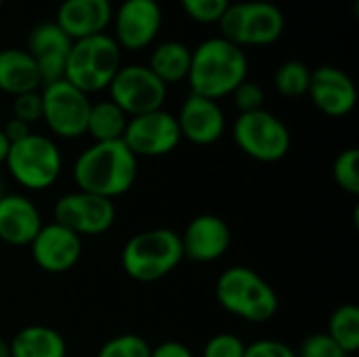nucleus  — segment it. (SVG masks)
Wrapping results in <instances>:
<instances>
[{
    "mask_svg": "<svg viewBox=\"0 0 359 357\" xmlns=\"http://www.w3.org/2000/svg\"><path fill=\"white\" fill-rule=\"evenodd\" d=\"M139 175V160L124 141H93L74 162V181L80 191L118 198L130 191Z\"/></svg>",
    "mask_w": 359,
    "mask_h": 357,
    "instance_id": "1",
    "label": "nucleus"
},
{
    "mask_svg": "<svg viewBox=\"0 0 359 357\" xmlns=\"http://www.w3.org/2000/svg\"><path fill=\"white\" fill-rule=\"evenodd\" d=\"M248 78V59L244 48L215 36L191 50L187 82L194 95L219 101L231 95Z\"/></svg>",
    "mask_w": 359,
    "mask_h": 357,
    "instance_id": "2",
    "label": "nucleus"
},
{
    "mask_svg": "<svg viewBox=\"0 0 359 357\" xmlns=\"http://www.w3.org/2000/svg\"><path fill=\"white\" fill-rule=\"evenodd\" d=\"M215 297L227 314L250 324H265L276 318L280 309L276 288L255 269L244 265H233L219 276Z\"/></svg>",
    "mask_w": 359,
    "mask_h": 357,
    "instance_id": "3",
    "label": "nucleus"
},
{
    "mask_svg": "<svg viewBox=\"0 0 359 357\" xmlns=\"http://www.w3.org/2000/svg\"><path fill=\"white\" fill-rule=\"evenodd\" d=\"M122 269L141 284L170 276L183 261L181 236L168 227L145 229L128 238L122 246Z\"/></svg>",
    "mask_w": 359,
    "mask_h": 357,
    "instance_id": "4",
    "label": "nucleus"
},
{
    "mask_svg": "<svg viewBox=\"0 0 359 357\" xmlns=\"http://www.w3.org/2000/svg\"><path fill=\"white\" fill-rule=\"evenodd\" d=\"M122 67V48L109 34H97L82 40H74L63 80L80 88L88 97L105 90Z\"/></svg>",
    "mask_w": 359,
    "mask_h": 357,
    "instance_id": "5",
    "label": "nucleus"
},
{
    "mask_svg": "<svg viewBox=\"0 0 359 357\" xmlns=\"http://www.w3.org/2000/svg\"><path fill=\"white\" fill-rule=\"evenodd\" d=\"M219 36L231 44L244 46H269L276 44L286 27L284 13L278 4L267 0L231 2L217 21Z\"/></svg>",
    "mask_w": 359,
    "mask_h": 357,
    "instance_id": "6",
    "label": "nucleus"
},
{
    "mask_svg": "<svg viewBox=\"0 0 359 357\" xmlns=\"http://www.w3.org/2000/svg\"><path fill=\"white\" fill-rule=\"evenodd\" d=\"M4 164L23 189L42 191L59 179L63 170V156L50 137L29 133L27 137L11 143Z\"/></svg>",
    "mask_w": 359,
    "mask_h": 357,
    "instance_id": "7",
    "label": "nucleus"
},
{
    "mask_svg": "<svg viewBox=\"0 0 359 357\" xmlns=\"http://www.w3.org/2000/svg\"><path fill=\"white\" fill-rule=\"evenodd\" d=\"M231 135L236 145L257 162H278L286 158L292 145L288 126L267 109L240 114L233 122Z\"/></svg>",
    "mask_w": 359,
    "mask_h": 357,
    "instance_id": "8",
    "label": "nucleus"
},
{
    "mask_svg": "<svg viewBox=\"0 0 359 357\" xmlns=\"http://www.w3.org/2000/svg\"><path fill=\"white\" fill-rule=\"evenodd\" d=\"M42 97V120L48 130L59 139H78L86 135V122L90 112V97L67 80H55L44 84Z\"/></svg>",
    "mask_w": 359,
    "mask_h": 357,
    "instance_id": "9",
    "label": "nucleus"
},
{
    "mask_svg": "<svg viewBox=\"0 0 359 357\" xmlns=\"http://www.w3.org/2000/svg\"><path fill=\"white\" fill-rule=\"evenodd\" d=\"M109 99L128 116H141L164 107L168 86L147 67L139 63L122 65L111 78Z\"/></svg>",
    "mask_w": 359,
    "mask_h": 357,
    "instance_id": "10",
    "label": "nucleus"
},
{
    "mask_svg": "<svg viewBox=\"0 0 359 357\" xmlns=\"http://www.w3.org/2000/svg\"><path fill=\"white\" fill-rule=\"evenodd\" d=\"M53 217H55V223L84 238V236L107 234L114 227L118 213H116L114 200L76 189V191L63 194L55 202Z\"/></svg>",
    "mask_w": 359,
    "mask_h": 357,
    "instance_id": "11",
    "label": "nucleus"
},
{
    "mask_svg": "<svg viewBox=\"0 0 359 357\" xmlns=\"http://www.w3.org/2000/svg\"><path fill=\"white\" fill-rule=\"evenodd\" d=\"M122 141L139 160V158L168 156L170 151L179 147L183 139H181L177 118L162 107L149 114L128 118Z\"/></svg>",
    "mask_w": 359,
    "mask_h": 357,
    "instance_id": "12",
    "label": "nucleus"
},
{
    "mask_svg": "<svg viewBox=\"0 0 359 357\" xmlns=\"http://www.w3.org/2000/svg\"><path fill=\"white\" fill-rule=\"evenodd\" d=\"M114 40L122 50H143L156 42L162 29L158 0H124L114 11Z\"/></svg>",
    "mask_w": 359,
    "mask_h": 357,
    "instance_id": "13",
    "label": "nucleus"
},
{
    "mask_svg": "<svg viewBox=\"0 0 359 357\" xmlns=\"http://www.w3.org/2000/svg\"><path fill=\"white\" fill-rule=\"evenodd\" d=\"M34 263L46 274H65L82 257V238L59 223H44L29 244Z\"/></svg>",
    "mask_w": 359,
    "mask_h": 357,
    "instance_id": "14",
    "label": "nucleus"
},
{
    "mask_svg": "<svg viewBox=\"0 0 359 357\" xmlns=\"http://www.w3.org/2000/svg\"><path fill=\"white\" fill-rule=\"evenodd\" d=\"M307 95L313 105L330 118L349 116L358 103V88L351 76L334 65H322L311 69V82Z\"/></svg>",
    "mask_w": 359,
    "mask_h": 357,
    "instance_id": "15",
    "label": "nucleus"
},
{
    "mask_svg": "<svg viewBox=\"0 0 359 357\" xmlns=\"http://www.w3.org/2000/svg\"><path fill=\"white\" fill-rule=\"evenodd\" d=\"M181 236L183 259L196 263H212L221 259L231 246V229L225 219L217 215L194 217Z\"/></svg>",
    "mask_w": 359,
    "mask_h": 357,
    "instance_id": "16",
    "label": "nucleus"
},
{
    "mask_svg": "<svg viewBox=\"0 0 359 357\" xmlns=\"http://www.w3.org/2000/svg\"><path fill=\"white\" fill-rule=\"evenodd\" d=\"M175 118L181 130V139H187L194 145H212L223 137L227 128L225 112L219 101L194 93H189Z\"/></svg>",
    "mask_w": 359,
    "mask_h": 357,
    "instance_id": "17",
    "label": "nucleus"
},
{
    "mask_svg": "<svg viewBox=\"0 0 359 357\" xmlns=\"http://www.w3.org/2000/svg\"><path fill=\"white\" fill-rule=\"evenodd\" d=\"M72 44H74V40L55 21L38 23L29 32L25 50L32 55V59L38 65L42 86L63 78Z\"/></svg>",
    "mask_w": 359,
    "mask_h": 357,
    "instance_id": "18",
    "label": "nucleus"
},
{
    "mask_svg": "<svg viewBox=\"0 0 359 357\" xmlns=\"http://www.w3.org/2000/svg\"><path fill=\"white\" fill-rule=\"evenodd\" d=\"M111 17V0H63L57 8L55 23L72 40H82L88 36L105 34Z\"/></svg>",
    "mask_w": 359,
    "mask_h": 357,
    "instance_id": "19",
    "label": "nucleus"
},
{
    "mask_svg": "<svg viewBox=\"0 0 359 357\" xmlns=\"http://www.w3.org/2000/svg\"><path fill=\"white\" fill-rule=\"evenodd\" d=\"M38 206L23 194L0 198V240L8 246H29L42 227Z\"/></svg>",
    "mask_w": 359,
    "mask_h": 357,
    "instance_id": "20",
    "label": "nucleus"
},
{
    "mask_svg": "<svg viewBox=\"0 0 359 357\" xmlns=\"http://www.w3.org/2000/svg\"><path fill=\"white\" fill-rule=\"evenodd\" d=\"M42 78L36 61L25 48L0 50V90L6 95H25L40 90Z\"/></svg>",
    "mask_w": 359,
    "mask_h": 357,
    "instance_id": "21",
    "label": "nucleus"
},
{
    "mask_svg": "<svg viewBox=\"0 0 359 357\" xmlns=\"http://www.w3.org/2000/svg\"><path fill=\"white\" fill-rule=\"evenodd\" d=\"M11 357H67V345L61 332L50 326H23L11 341Z\"/></svg>",
    "mask_w": 359,
    "mask_h": 357,
    "instance_id": "22",
    "label": "nucleus"
},
{
    "mask_svg": "<svg viewBox=\"0 0 359 357\" xmlns=\"http://www.w3.org/2000/svg\"><path fill=\"white\" fill-rule=\"evenodd\" d=\"M191 65V48L179 40L160 42L149 57L147 67L168 86L187 80Z\"/></svg>",
    "mask_w": 359,
    "mask_h": 357,
    "instance_id": "23",
    "label": "nucleus"
},
{
    "mask_svg": "<svg viewBox=\"0 0 359 357\" xmlns=\"http://www.w3.org/2000/svg\"><path fill=\"white\" fill-rule=\"evenodd\" d=\"M126 124L128 116L111 99L97 101L88 112L86 135H90L93 141H120L124 137Z\"/></svg>",
    "mask_w": 359,
    "mask_h": 357,
    "instance_id": "24",
    "label": "nucleus"
},
{
    "mask_svg": "<svg viewBox=\"0 0 359 357\" xmlns=\"http://www.w3.org/2000/svg\"><path fill=\"white\" fill-rule=\"evenodd\" d=\"M347 356H353L359 349V309L353 303L339 305L328 322L326 332Z\"/></svg>",
    "mask_w": 359,
    "mask_h": 357,
    "instance_id": "25",
    "label": "nucleus"
},
{
    "mask_svg": "<svg viewBox=\"0 0 359 357\" xmlns=\"http://www.w3.org/2000/svg\"><path fill=\"white\" fill-rule=\"evenodd\" d=\"M309 82H311V69L297 59L284 61L273 76V84L278 88V93L286 99H299L305 97L309 90Z\"/></svg>",
    "mask_w": 359,
    "mask_h": 357,
    "instance_id": "26",
    "label": "nucleus"
},
{
    "mask_svg": "<svg viewBox=\"0 0 359 357\" xmlns=\"http://www.w3.org/2000/svg\"><path fill=\"white\" fill-rule=\"evenodd\" d=\"M332 177L334 183L351 194V196H359V149L358 147H347L343 149L332 164Z\"/></svg>",
    "mask_w": 359,
    "mask_h": 357,
    "instance_id": "27",
    "label": "nucleus"
},
{
    "mask_svg": "<svg viewBox=\"0 0 359 357\" xmlns=\"http://www.w3.org/2000/svg\"><path fill=\"white\" fill-rule=\"evenodd\" d=\"M151 345L141 335H118L105 341L99 349L97 357H149Z\"/></svg>",
    "mask_w": 359,
    "mask_h": 357,
    "instance_id": "28",
    "label": "nucleus"
},
{
    "mask_svg": "<svg viewBox=\"0 0 359 357\" xmlns=\"http://www.w3.org/2000/svg\"><path fill=\"white\" fill-rule=\"evenodd\" d=\"M185 15L198 23H217L231 0H179Z\"/></svg>",
    "mask_w": 359,
    "mask_h": 357,
    "instance_id": "29",
    "label": "nucleus"
},
{
    "mask_svg": "<svg viewBox=\"0 0 359 357\" xmlns=\"http://www.w3.org/2000/svg\"><path fill=\"white\" fill-rule=\"evenodd\" d=\"M246 343L231 332H219L210 337L202 349V357H244Z\"/></svg>",
    "mask_w": 359,
    "mask_h": 357,
    "instance_id": "30",
    "label": "nucleus"
},
{
    "mask_svg": "<svg viewBox=\"0 0 359 357\" xmlns=\"http://www.w3.org/2000/svg\"><path fill=\"white\" fill-rule=\"evenodd\" d=\"M233 105L240 114H250V112H259L265 109V90L261 84L252 82V80H244L233 93H231Z\"/></svg>",
    "mask_w": 359,
    "mask_h": 357,
    "instance_id": "31",
    "label": "nucleus"
},
{
    "mask_svg": "<svg viewBox=\"0 0 359 357\" xmlns=\"http://www.w3.org/2000/svg\"><path fill=\"white\" fill-rule=\"evenodd\" d=\"M297 357H347V353L326 332H313L305 337Z\"/></svg>",
    "mask_w": 359,
    "mask_h": 357,
    "instance_id": "32",
    "label": "nucleus"
},
{
    "mask_svg": "<svg viewBox=\"0 0 359 357\" xmlns=\"http://www.w3.org/2000/svg\"><path fill=\"white\" fill-rule=\"evenodd\" d=\"M13 118L25 122L29 126L34 122L42 120V97H40V90L13 97Z\"/></svg>",
    "mask_w": 359,
    "mask_h": 357,
    "instance_id": "33",
    "label": "nucleus"
},
{
    "mask_svg": "<svg viewBox=\"0 0 359 357\" xmlns=\"http://www.w3.org/2000/svg\"><path fill=\"white\" fill-rule=\"evenodd\" d=\"M244 357H297V351L290 345H286L284 341L261 339V341L246 345Z\"/></svg>",
    "mask_w": 359,
    "mask_h": 357,
    "instance_id": "34",
    "label": "nucleus"
},
{
    "mask_svg": "<svg viewBox=\"0 0 359 357\" xmlns=\"http://www.w3.org/2000/svg\"><path fill=\"white\" fill-rule=\"evenodd\" d=\"M149 357H196L191 349L179 341H164L158 347H151Z\"/></svg>",
    "mask_w": 359,
    "mask_h": 357,
    "instance_id": "35",
    "label": "nucleus"
},
{
    "mask_svg": "<svg viewBox=\"0 0 359 357\" xmlns=\"http://www.w3.org/2000/svg\"><path fill=\"white\" fill-rule=\"evenodd\" d=\"M2 133H4V137L8 139V143H15V141H19V139H23V137H27L32 130H29V124H25V122H21V120H17V118H11V120H6V124L2 126Z\"/></svg>",
    "mask_w": 359,
    "mask_h": 357,
    "instance_id": "36",
    "label": "nucleus"
},
{
    "mask_svg": "<svg viewBox=\"0 0 359 357\" xmlns=\"http://www.w3.org/2000/svg\"><path fill=\"white\" fill-rule=\"evenodd\" d=\"M8 147H11V143H8V139L4 137L2 128H0V164H4V160H6V156H8Z\"/></svg>",
    "mask_w": 359,
    "mask_h": 357,
    "instance_id": "37",
    "label": "nucleus"
},
{
    "mask_svg": "<svg viewBox=\"0 0 359 357\" xmlns=\"http://www.w3.org/2000/svg\"><path fill=\"white\" fill-rule=\"evenodd\" d=\"M0 357H11V347H8V341L0 337Z\"/></svg>",
    "mask_w": 359,
    "mask_h": 357,
    "instance_id": "38",
    "label": "nucleus"
},
{
    "mask_svg": "<svg viewBox=\"0 0 359 357\" xmlns=\"http://www.w3.org/2000/svg\"><path fill=\"white\" fill-rule=\"evenodd\" d=\"M4 196V189H2V179H0V198Z\"/></svg>",
    "mask_w": 359,
    "mask_h": 357,
    "instance_id": "39",
    "label": "nucleus"
},
{
    "mask_svg": "<svg viewBox=\"0 0 359 357\" xmlns=\"http://www.w3.org/2000/svg\"><path fill=\"white\" fill-rule=\"evenodd\" d=\"M4 2H6V0H0V6H2V4H4Z\"/></svg>",
    "mask_w": 359,
    "mask_h": 357,
    "instance_id": "40",
    "label": "nucleus"
},
{
    "mask_svg": "<svg viewBox=\"0 0 359 357\" xmlns=\"http://www.w3.org/2000/svg\"><path fill=\"white\" fill-rule=\"evenodd\" d=\"M67 357H82V356H67Z\"/></svg>",
    "mask_w": 359,
    "mask_h": 357,
    "instance_id": "41",
    "label": "nucleus"
}]
</instances>
